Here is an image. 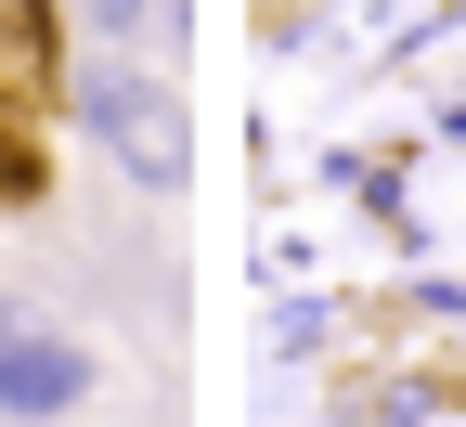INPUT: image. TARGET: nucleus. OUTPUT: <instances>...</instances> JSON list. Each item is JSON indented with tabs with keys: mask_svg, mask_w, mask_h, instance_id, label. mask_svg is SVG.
<instances>
[{
	"mask_svg": "<svg viewBox=\"0 0 466 427\" xmlns=\"http://www.w3.org/2000/svg\"><path fill=\"white\" fill-rule=\"evenodd\" d=\"M91 402V350L39 311H0V427H66Z\"/></svg>",
	"mask_w": 466,
	"mask_h": 427,
	"instance_id": "2",
	"label": "nucleus"
},
{
	"mask_svg": "<svg viewBox=\"0 0 466 427\" xmlns=\"http://www.w3.org/2000/svg\"><path fill=\"white\" fill-rule=\"evenodd\" d=\"M66 104H78V130L130 181H156V195L195 181V104H182L168 66H143V52H78V66H66Z\"/></svg>",
	"mask_w": 466,
	"mask_h": 427,
	"instance_id": "1",
	"label": "nucleus"
},
{
	"mask_svg": "<svg viewBox=\"0 0 466 427\" xmlns=\"http://www.w3.org/2000/svg\"><path fill=\"white\" fill-rule=\"evenodd\" d=\"M91 26H104V52L168 66V52H182V26H195V0H91Z\"/></svg>",
	"mask_w": 466,
	"mask_h": 427,
	"instance_id": "3",
	"label": "nucleus"
}]
</instances>
